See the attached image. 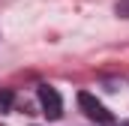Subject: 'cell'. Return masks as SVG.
<instances>
[{
	"instance_id": "6da1fadb",
	"label": "cell",
	"mask_w": 129,
	"mask_h": 126,
	"mask_svg": "<svg viewBox=\"0 0 129 126\" xmlns=\"http://www.w3.org/2000/svg\"><path fill=\"white\" fill-rule=\"evenodd\" d=\"M39 105L48 120H57L63 114V99L57 93V87H51V84H39Z\"/></svg>"
},
{
	"instance_id": "7a4b0ae2",
	"label": "cell",
	"mask_w": 129,
	"mask_h": 126,
	"mask_svg": "<svg viewBox=\"0 0 129 126\" xmlns=\"http://www.w3.org/2000/svg\"><path fill=\"white\" fill-rule=\"evenodd\" d=\"M78 105H81V111H84L90 120H96V123H111V111H108L93 93H78Z\"/></svg>"
},
{
	"instance_id": "3957f363",
	"label": "cell",
	"mask_w": 129,
	"mask_h": 126,
	"mask_svg": "<svg viewBox=\"0 0 129 126\" xmlns=\"http://www.w3.org/2000/svg\"><path fill=\"white\" fill-rule=\"evenodd\" d=\"M114 12H117L120 18H129V0H117V3H114Z\"/></svg>"
},
{
	"instance_id": "277c9868",
	"label": "cell",
	"mask_w": 129,
	"mask_h": 126,
	"mask_svg": "<svg viewBox=\"0 0 129 126\" xmlns=\"http://www.w3.org/2000/svg\"><path fill=\"white\" fill-rule=\"evenodd\" d=\"M9 102H12V93H9V90H3V93H0V111H6V108H9Z\"/></svg>"
},
{
	"instance_id": "5b68a950",
	"label": "cell",
	"mask_w": 129,
	"mask_h": 126,
	"mask_svg": "<svg viewBox=\"0 0 129 126\" xmlns=\"http://www.w3.org/2000/svg\"><path fill=\"white\" fill-rule=\"evenodd\" d=\"M123 126H129V123H123Z\"/></svg>"
}]
</instances>
